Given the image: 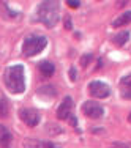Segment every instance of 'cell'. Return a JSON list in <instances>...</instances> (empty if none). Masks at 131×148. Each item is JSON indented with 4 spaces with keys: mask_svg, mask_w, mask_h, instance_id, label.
<instances>
[{
    "mask_svg": "<svg viewBox=\"0 0 131 148\" xmlns=\"http://www.w3.org/2000/svg\"><path fill=\"white\" fill-rule=\"evenodd\" d=\"M71 109H73V99L70 96L63 98V101L59 106L57 118H60V120H68L70 115H71Z\"/></svg>",
    "mask_w": 131,
    "mask_h": 148,
    "instance_id": "7",
    "label": "cell"
},
{
    "mask_svg": "<svg viewBox=\"0 0 131 148\" xmlns=\"http://www.w3.org/2000/svg\"><path fill=\"white\" fill-rule=\"evenodd\" d=\"M24 148H60V147L52 142H46V140L27 139V140H24Z\"/></svg>",
    "mask_w": 131,
    "mask_h": 148,
    "instance_id": "8",
    "label": "cell"
},
{
    "mask_svg": "<svg viewBox=\"0 0 131 148\" xmlns=\"http://www.w3.org/2000/svg\"><path fill=\"white\" fill-rule=\"evenodd\" d=\"M119 88H120V93H122V98L131 99V74L122 77V80L119 84Z\"/></svg>",
    "mask_w": 131,
    "mask_h": 148,
    "instance_id": "9",
    "label": "cell"
},
{
    "mask_svg": "<svg viewBox=\"0 0 131 148\" xmlns=\"http://www.w3.org/2000/svg\"><path fill=\"white\" fill-rule=\"evenodd\" d=\"M128 120H130V121H131V114H130V117H128Z\"/></svg>",
    "mask_w": 131,
    "mask_h": 148,
    "instance_id": "22",
    "label": "cell"
},
{
    "mask_svg": "<svg viewBox=\"0 0 131 148\" xmlns=\"http://www.w3.org/2000/svg\"><path fill=\"white\" fill-rule=\"evenodd\" d=\"M5 85L11 93L21 95L26 90V73L22 65H13L8 66L5 71Z\"/></svg>",
    "mask_w": 131,
    "mask_h": 148,
    "instance_id": "1",
    "label": "cell"
},
{
    "mask_svg": "<svg viewBox=\"0 0 131 148\" xmlns=\"http://www.w3.org/2000/svg\"><path fill=\"white\" fill-rule=\"evenodd\" d=\"M82 112L87 115L88 118L97 120V118H101L103 117L104 109H103L98 103H95V101H85L84 106H82Z\"/></svg>",
    "mask_w": 131,
    "mask_h": 148,
    "instance_id": "6",
    "label": "cell"
},
{
    "mask_svg": "<svg viewBox=\"0 0 131 148\" xmlns=\"http://www.w3.org/2000/svg\"><path fill=\"white\" fill-rule=\"evenodd\" d=\"M11 132L8 131V128L0 126V147H8L11 143Z\"/></svg>",
    "mask_w": 131,
    "mask_h": 148,
    "instance_id": "11",
    "label": "cell"
},
{
    "mask_svg": "<svg viewBox=\"0 0 131 148\" xmlns=\"http://www.w3.org/2000/svg\"><path fill=\"white\" fill-rule=\"evenodd\" d=\"M76 68L74 66H71V69H70V77H71V80H76Z\"/></svg>",
    "mask_w": 131,
    "mask_h": 148,
    "instance_id": "19",
    "label": "cell"
},
{
    "mask_svg": "<svg viewBox=\"0 0 131 148\" xmlns=\"http://www.w3.org/2000/svg\"><path fill=\"white\" fill-rule=\"evenodd\" d=\"M19 117L22 120L24 123H26L27 126H30V128H35V126L40 123V114H38V110H35V109H30V107H22L19 110Z\"/></svg>",
    "mask_w": 131,
    "mask_h": 148,
    "instance_id": "4",
    "label": "cell"
},
{
    "mask_svg": "<svg viewBox=\"0 0 131 148\" xmlns=\"http://www.w3.org/2000/svg\"><path fill=\"white\" fill-rule=\"evenodd\" d=\"M40 96H46V98H55V95H57V91H55L54 87H51V85H44V87H41L40 90L37 91Z\"/></svg>",
    "mask_w": 131,
    "mask_h": 148,
    "instance_id": "14",
    "label": "cell"
},
{
    "mask_svg": "<svg viewBox=\"0 0 131 148\" xmlns=\"http://www.w3.org/2000/svg\"><path fill=\"white\" fill-rule=\"evenodd\" d=\"M128 40H130V32L128 30H122V32H119L117 35H114L112 43H115L117 46H123Z\"/></svg>",
    "mask_w": 131,
    "mask_h": 148,
    "instance_id": "12",
    "label": "cell"
},
{
    "mask_svg": "<svg viewBox=\"0 0 131 148\" xmlns=\"http://www.w3.org/2000/svg\"><path fill=\"white\" fill-rule=\"evenodd\" d=\"M128 22H131V11H126V13H123L122 16H119L114 22H112V25H114L115 29H119V27H122V25H126Z\"/></svg>",
    "mask_w": 131,
    "mask_h": 148,
    "instance_id": "13",
    "label": "cell"
},
{
    "mask_svg": "<svg viewBox=\"0 0 131 148\" xmlns=\"http://www.w3.org/2000/svg\"><path fill=\"white\" fill-rule=\"evenodd\" d=\"M65 25H66V29H71V24H70V16H65Z\"/></svg>",
    "mask_w": 131,
    "mask_h": 148,
    "instance_id": "21",
    "label": "cell"
},
{
    "mask_svg": "<svg viewBox=\"0 0 131 148\" xmlns=\"http://www.w3.org/2000/svg\"><path fill=\"white\" fill-rule=\"evenodd\" d=\"M70 123H71V126H77V120H76V117H73V115H70Z\"/></svg>",
    "mask_w": 131,
    "mask_h": 148,
    "instance_id": "20",
    "label": "cell"
},
{
    "mask_svg": "<svg viewBox=\"0 0 131 148\" xmlns=\"http://www.w3.org/2000/svg\"><path fill=\"white\" fill-rule=\"evenodd\" d=\"M37 16H38V21H41L46 27H54L59 22V17H60L59 2H41L38 5Z\"/></svg>",
    "mask_w": 131,
    "mask_h": 148,
    "instance_id": "2",
    "label": "cell"
},
{
    "mask_svg": "<svg viewBox=\"0 0 131 148\" xmlns=\"http://www.w3.org/2000/svg\"><path fill=\"white\" fill-rule=\"evenodd\" d=\"M92 58H93V57H92V54H85L82 58H81V65H82V66H87V63H90Z\"/></svg>",
    "mask_w": 131,
    "mask_h": 148,
    "instance_id": "17",
    "label": "cell"
},
{
    "mask_svg": "<svg viewBox=\"0 0 131 148\" xmlns=\"http://www.w3.org/2000/svg\"><path fill=\"white\" fill-rule=\"evenodd\" d=\"M38 69H40V73H41V76H43V77H51L52 74H54V71H55L54 65H52L51 62H48V60L41 62L40 65H38Z\"/></svg>",
    "mask_w": 131,
    "mask_h": 148,
    "instance_id": "10",
    "label": "cell"
},
{
    "mask_svg": "<svg viewBox=\"0 0 131 148\" xmlns=\"http://www.w3.org/2000/svg\"><path fill=\"white\" fill-rule=\"evenodd\" d=\"M8 110H10L8 101H6L5 96L0 95V117H6V115H8Z\"/></svg>",
    "mask_w": 131,
    "mask_h": 148,
    "instance_id": "15",
    "label": "cell"
},
{
    "mask_svg": "<svg viewBox=\"0 0 131 148\" xmlns=\"http://www.w3.org/2000/svg\"><path fill=\"white\" fill-rule=\"evenodd\" d=\"M46 44H48V40L44 36H40V35L27 36L24 40V44H22V54L26 57H33V55L40 54L43 51L46 47Z\"/></svg>",
    "mask_w": 131,
    "mask_h": 148,
    "instance_id": "3",
    "label": "cell"
},
{
    "mask_svg": "<svg viewBox=\"0 0 131 148\" xmlns=\"http://www.w3.org/2000/svg\"><path fill=\"white\" fill-rule=\"evenodd\" d=\"M88 91H90V95L93 98H100V99H104V98H108L109 95H111V88H109L104 82H100V80L90 82Z\"/></svg>",
    "mask_w": 131,
    "mask_h": 148,
    "instance_id": "5",
    "label": "cell"
},
{
    "mask_svg": "<svg viewBox=\"0 0 131 148\" xmlns=\"http://www.w3.org/2000/svg\"><path fill=\"white\" fill-rule=\"evenodd\" d=\"M66 3H68L71 8H79V5H81V2H77V0H76V2H74V0H68Z\"/></svg>",
    "mask_w": 131,
    "mask_h": 148,
    "instance_id": "18",
    "label": "cell"
},
{
    "mask_svg": "<svg viewBox=\"0 0 131 148\" xmlns=\"http://www.w3.org/2000/svg\"><path fill=\"white\" fill-rule=\"evenodd\" d=\"M130 147L131 145H130L128 142H114L109 148H130Z\"/></svg>",
    "mask_w": 131,
    "mask_h": 148,
    "instance_id": "16",
    "label": "cell"
}]
</instances>
